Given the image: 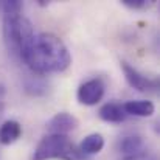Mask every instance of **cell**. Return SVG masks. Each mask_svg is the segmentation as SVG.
I'll return each mask as SVG.
<instances>
[{
	"mask_svg": "<svg viewBox=\"0 0 160 160\" xmlns=\"http://www.w3.org/2000/svg\"><path fill=\"white\" fill-rule=\"evenodd\" d=\"M33 160H86V156L67 135L50 134L39 142Z\"/></svg>",
	"mask_w": 160,
	"mask_h": 160,
	"instance_id": "cell-3",
	"label": "cell"
},
{
	"mask_svg": "<svg viewBox=\"0 0 160 160\" xmlns=\"http://www.w3.org/2000/svg\"><path fill=\"white\" fill-rule=\"evenodd\" d=\"M5 93H6V90H5V86L0 82V112H2V100H3Z\"/></svg>",
	"mask_w": 160,
	"mask_h": 160,
	"instance_id": "cell-16",
	"label": "cell"
},
{
	"mask_svg": "<svg viewBox=\"0 0 160 160\" xmlns=\"http://www.w3.org/2000/svg\"><path fill=\"white\" fill-rule=\"evenodd\" d=\"M98 115L106 123H123L128 117L123 109V104L118 103H106L104 106L100 107Z\"/></svg>",
	"mask_w": 160,
	"mask_h": 160,
	"instance_id": "cell-8",
	"label": "cell"
},
{
	"mask_svg": "<svg viewBox=\"0 0 160 160\" xmlns=\"http://www.w3.org/2000/svg\"><path fill=\"white\" fill-rule=\"evenodd\" d=\"M20 61L34 75L42 76L67 70L72 62V56L61 38L53 33H41L33 36Z\"/></svg>",
	"mask_w": 160,
	"mask_h": 160,
	"instance_id": "cell-1",
	"label": "cell"
},
{
	"mask_svg": "<svg viewBox=\"0 0 160 160\" xmlns=\"http://www.w3.org/2000/svg\"><path fill=\"white\" fill-rule=\"evenodd\" d=\"M25 92L33 97H41L48 92V84L39 75L34 76V73H33V76L25 79Z\"/></svg>",
	"mask_w": 160,
	"mask_h": 160,
	"instance_id": "cell-12",
	"label": "cell"
},
{
	"mask_svg": "<svg viewBox=\"0 0 160 160\" xmlns=\"http://www.w3.org/2000/svg\"><path fill=\"white\" fill-rule=\"evenodd\" d=\"M123 160H154L151 156H146V152H142V154H138V156H134V157H126V159Z\"/></svg>",
	"mask_w": 160,
	"mask_h": 160,
	"instance_id": "cell-15",
	"label": "cell"
},
{
	"mask_svg": "<svg viewBox=\"0 0 160 160\" xmlns=\"http://www.w3.org/2000/svg\"><path fill=\"white\" fill-rule=\"evenodd\" d=\"M22 135V126L16 120H8L0 126V143L8 146L17 142Z\"/></svg>",
	"mask_w": 160,
	"mask_h": 160,
	"instance_id": "cell-9",
	"label": "cell"
},
{
	"mask_svg": "<svg viewBox=\"0 0 160 160\" xmlns=\"http://www.w3.org/2000/svg\"><path fill=\"white\" fill-rule=\"evenodd\" d=\"M118 151L126 157H134L145 152V142L140 135H126L118 142Z\"/></svg>",
	"mask_w": 160,
	"mask_h": 160,
	"instance_id": "cell-7",
	"label": "cell"
},
{
	"mask_svg": "<svg viewBox=\"0 0 160 160\" xmlns=\"http://www.w3.org/2000/svg\"><path fill=\"white\" fill-rule=\"evenodd\" d=\"M78 128V120L67 112H59L47 123V131L54 135H67Z\"/></svg>",
	"mask_w": 160,
	"mask_h": 160,
	"instance_id": "cell-6",
	"label": "cell"
},
{
	"mask_svg": "<svg viewBox=\"0 0 160 160\" xmlns=\"http://www.w3.org/2000/svg\"><path fill=\"white\" fill-rule=\"evenodd\" d=\"M123 109L126 115H134V117H151L156 110L154 104L146 100H134L128 101L123 104Z\"/></svg>",
	"mask_w": 160,
	"mask_h": 160,
	"instance_id": "cell-10",
	"label": "cell"
},
{
	"mask_svg": "<svg viewBox=\"0 0 160 160\" xmlns=\"http://www.w3.org/2000/svg\"><path fill=\"white\" fill-rule=\"evenodd\" d=\"M104 148V138L101 134H89L79 145V151L82 156H93L101 152Z\"/></svg>",
	"mask_w": 160,
	"mask_h": 160,
	"instance_id": "cell-11",
	"label": "cell"
},
{
	"mask_svg": "<svg viewBox=\"0 0 160 160\" xmlns=\"http://www.w3.org/2000/svg\"><path fill=\"white\" fill-rule=\"evenodd\" d=\"M33 36V25L27 17L20 14L3 17V41L11 56L20 59Z\"/></svg>",
	"mask_w": 160,
	"mask_h": 160,
	"instance_id": "cell-2",
	"label": "cell"
},
{
	"mask_svg": "<svg viewBox=\"0 0 160 160\" xmlns=\"http://www.w3.org/2000/svg\"><path fill=\"white\" fill-rule=\"evenodd\" d=\"M121 70L124 73V78L128 81V84L138 90V92H154L159 89V81L145 76L143 73H140L137 68H134L131 64H128L126 61H121Z\"/></svg>",
	"mask_w": 160,
	"mask_h": 160,
	"instance_id": "cell-4",
	"label": "cell"
},
{
	"mask_svg": "<svg viewBox=\"0 0 160 160\" xmlns=\"http://www.w3.org/2000/svg\"><path fill=\"white\" fill-rule=\"evenodd\" d=\"M121 3L132 9H142V8H146L151 5L149 0H121Z\"/></svg>",
	"mask_w": 160,
	"mask_h": 160,
	"instance_id": "cell-14",
	"label": "cell"
},
{
	"mask_svg": "<svg viewBox=\"0 0 160 160\" xmlns=\"http://www.w3.org/2000/svg\"><path fill=\"white\" fill-rule=\"evenodd\" d=\"M23 9V3L19 0H0V11L6 16H19Z\"/></svg>",
	"mask_w": 160,
	"mask_h": 160,
	"instance_id": "cell-13",
	"label": "cell"
},
{
	"mask_svg": "<svg viewBox=\"0 0 160 160\" xmlns=\"http://www.w3.org/2000/svg\"><path fill=\"white\" fill-rule=\"evenodd\" d=\"M104 89H106L104 82L100 78H93L79 86L76 92V98L84 106H95L104 97Z\"/></svg>",
	"mask_w": 160,
	"mask_h": 160,
	"instance_id": "cell-5",
	"label": "cell"
}]
</instances>
